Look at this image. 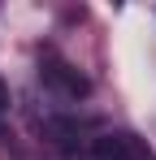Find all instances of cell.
<instances>
[{"label": "cell", "mask_w": 156, "mask_h": 160, "mask_svg": "<svg viewBox=\"0 0 156 160\" xmlns=\"http://www.w3.org/2000/svg\"><path fill=\"white\" fill-rule=\"evenodd\" d=\"M91 160H139V152L126 134H100L91 143Z\"/></svg>", "instance_id": "cell-2"}, {"label": "cell", "mask_w": 156, "mask_h": 160, "mask_svg": "<svg viewBox=\"0 0 156 160\" xmlns=\"http://www.w3.org/2000/svg\"><path fill=\"white\" fill-rule=\"evenodd\" d=\"M44 82L56 87L61 95H70V100H82V95L91 91V82L82 78L78 69H70V65H44Z\"/></svg>", "instance_id": "cell-1"}]
</instances>
